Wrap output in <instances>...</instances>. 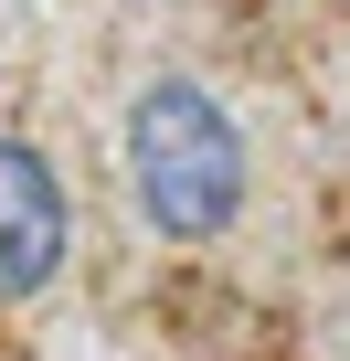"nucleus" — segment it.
Instances as JSON below:
<instances>
[{"label":"nucleus","mask_w":350,"mask_h":361,"mask_svg":"<svg viewBox=\"0 0 350 361\" xmlns=\"http://www.w3.org/2000/svg\"><path fill=\"white\" fill-rule=\"evenodd\" d=\"M75 245V202L32 138H0V298H43L64 276Z\"/></svg>","instance_id":"f03ea898"},{"label":"nucleus","mask_w":350,"mask_h":361,"mask_svg":"<svg viewBox=\"0 0 350 361\" xmlns=\"http://www.w3.org/2000/svg\"><path fill=\"white\" fill-rule=\"evenodd\" d=\"M127 202L159 245H213L244 213V128L192 85L159 75L127 106Z\"/></svg>","instance_id":"f257e3e1"}]
</instances>
